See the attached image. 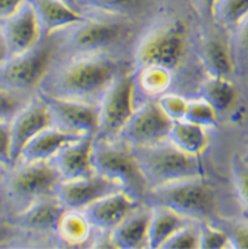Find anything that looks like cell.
I'll return each mask as SVG.
<instances>
[{"label":"cell","instance_id":"cell-1","mask_svg":"<svg viewBox=\"0 0 248 249\" xmlns=\"http://www.w3.org/2000/svg\"><path fill=\"white\" fill-rule=\"evenodd\" d=\"M118 64L106 52L69 56L57 68H51L38 90L49 96L97 104L114 76Z\"/></svg>","mask_w":248,"mask_h":249},{"label":"cell","instance_id":"cell-2","mask_svg":"<svg viewBox=\"0 0 248 249\" xmlns=\"http://www.w3.org/2000/svg\"><path fill=\"white\" fill-rule=\"evenodd\" d=\"M187 52V28L178 18H166L150 25L133 53V72L146 67L177 69Z\"/></svg>","mask_w":248,"mask_h":249},{"label":"cell","instance_id":"cell-3","mask_svg":"<svg viewBox=\"0 0 248 249\" xmlns=\"http://www.w3.org/2000/svg\"><path fill=\"white\" fill-rule=\"evenodd\" d=\"M92 166L95 174L113 180L135 200H143L149 190L146 179L134 157L133 150L121 138L95 135Z\"/></svg>","mask_w":248,"mask_h":249},{"label":"cell","instance_id":"cell-4","mask_svg":"<svg viewBox=\"0 0 248 249\" xmlns=\"http://www.w3.org/2000/svg\"><path fill=\"white\" fill-rule=\"evenodd\" d=\"M61 178L51 160L16 162L8 166L1 182L3 203L18 213L40 197L56 195Z\"/></svg>","mask_w":248,"mask_h":249},{"label":"cell","instance_id":"cell-5","mask_svg":"<svg viewBox=\"0 0 248 249\" xmlns=\"http://www.w3.org/2000/svg\"><path fill=\"white\" fill-rule=\"evenodd\" d=\"M145 204L163 206L190 220H209L216 213V196L202 177L152 187L145 194Z\"/></svg>","mask_w":248,"mask_h":249},{"label":"cell","instance_id":"cell-6","mask_svg":"<svg viewBox=\"0 0 248 249\" xmlns=\"http://www.w3.org/2000/svg\"><path fill=\"white\" fill-rule=\"evenodd\" d=\"M149 188L185 178L203 177L205 170L196 155H191L169 139L159 143L132 147Z\"/></svg>","mask_w":248,"mask_h":249},{"label":"cell","instance_id":"cell-7","mask_svg":"<svg viewBox=\"0 0 248 249\" xmlns=\"http://www.w3.org/2000/svg\"><path fill=\"white\" fill-rule=\"evenodd\" d=\"M125 16L108 15V18H84L68 28L60 31L61 41H56L57 48L68 57L76 54L106 52L130 34V24Z\"/></svg>","mask_w":248,"mask_h":249},{"label":"cell","instance_id":"cell-8","mask_svg":"<svg viewBox=\"0 0 248 249\" xmlns=\"http://www.w3.org/2000/svg\"><path fill=\"white\" fill-rule=\"evenodd\" d=\"M57 44L52 36L41 37L32 48L8 56L0 64V87L28 94L38 90L52 68Z\"/></svg>","mask_w":248,"mask_h":249},{"label":"cell","instance_id":"cell-9","mask_svg":"<svg viewBox=\"0 0 248 249\" xmlns=\"http://www.w3.org/2000/svg\"><path fill=\"white\" fill-rule=\"evenodd\" d=\"M98 107V130L105 137L118 134L128 122L134 109L133 73L119 71L97 102Z\"/></svg>","mask_w":248,"mask_h":249},{"label":"cell","instance_id":"cell-10","mask_svg":"<svg viewBox=\"0 0 248 249\" xmlns=\"http://www.w3.org/2000/svg\"><path fill=\"white\" fill-rule=\"evenodd\" d=\"M172 124L155 101H148L134 109L117 135L130 147H145L169 139Z\"/></svg>","mask_w":248,"mask_h":249},{"label":"cell","instance_id":"cell-11","mask_svg":"<svg viewBox=\"0 0 248 249\" xmlns=\"http://www.w3.org/2000/svg\"><path fill=\"white\" fill-rule=\"evenodd\" d=\"M38 94L47 104L55 127L75 134L95 135L98 130L97 104L49 96L38 90Z\"/></svg>","mask_w":248,"mask_h":249},{"label":"cell","instance_id":"cell-12","mask_svg":"<svg viewBox=\"0 0 248 249\" xmlns=\"http://www.w3.org/2000/svg\"><path fill=\"white\" fill-rule=\"evenodd\" d=\"M11 166L19 159L20 151L29 139L52 124L47 104L38 93L11 120Z\"/></svg>","mask_w":248,"mask_h":249},{"label":"cell","instance_id":"cell-13","mask_svg":"<svg viewBox=\"0 0 248 249\" xmlns=\"http://www.w3.org/2000/svg\"><path fill=\"white\" fill-rule=\"evenodd\" d=\"M115 191H122L117 183L95 173L85 178L61 180L56 190V196L65 210L82 211L93 201Z\"/></svg>","mask_w":248,"mask_h":249},{"label":"cell","instance_id":"cell-14","mask_svg":"<svg viewBox=\"0 0 248 249\" xmlns=\"http://www.w3.org/2000/svg\"><path fill=\"white\" fill-rule=\"evenodd\" d=\"M0 37L7 57L32 48L41 38L35 12L27 0L11 16L0 20Z\"/></svg>","mask_w":248,"mask_h":249},{"label":"cell","instance_id":"cell-15","mask_svg":"<svg viewBox=\"0 0 248 249\" xmlns=\"http://www.w3.org/2000/svg\"><path fill=\"white\" fill-rule=\"evenodd\" d=\"M139 204L141 201L129 196L126 192L115 191L93 201L82 210V213L92 228L102 232H112Z\"/></svg>","mask_w":248,"mask_h":249},{"label":"cell","instance_id":"cell-16","mask_svg":"<svg viewBox=\"0 0 248 249\" xmlns=\"http://www.w3.org/2000/svg\"><path fill=\"white\" fill-rule=\"evenodd\" d=\"M95 135H84L71 141L58 150L52 158L61 180L89 177L95 174L92 166V146Z\"/></svg>","mask_w":248,"mask_h":249},{"label":"cell","instance_id":"cell-17","mask_svg":"<svg viewBox=\"0 0 248 249\" xmlns=\"http://www.w3.org/2000/svg\"><path fill=\"white\" fill-rule=\"evenodd\" d=\"M35 12L41 37L57 34L82 19L81 12L62 0H27Z\"/></svg>","mask_w":248,"mask_h":249},{"label":"cell","instance_id":"cell-18","mask_svg":"<svg viewBox=\"0 0 248 249\" xmlns=\"http://www.w3.org/2000/svg\"><path fill=\"white\" fill-rule=\"evenodd\" d=\"M65 207L56 195L44 196L14 215V225L29 231H56Z\"/></svg>","mask_w":248,"mask_h":249},{"label":"cell","instance_id":"cell-19","mask_svg":"<svg viewBox=\"0 0 248 249\" xmlns=\"http://www.w3.org/2000/svg\"><path fill=\"white\" fill-rule=\"evenodd\" d=\"M84 137L82 134L67 133L62 130L49 126L32 137L20 151L18 162H36V160H51L62 146L71 141Z\"/></svg>","mask_w":248,"mask_h":249},{"label":"cell","instance_id":"cell-20","mask_svg":"<svg viewBox=\"0 0 248 249\" xmlns=\"http://www.w3.org/2000/svg\"><path fill=\"white\" fill-rule=\"evenodd\" d=\"M150 212V206L146 204L143 207L139 204L110 232L115 248L134 249L148 245Z\"/></svg>","mask_w":248,"mask_h":249},{"label":"cell","instance_id":"cell-21","mask_svg":"<svg viewBox=\"0 0 248 249\" xmlns=\"http://www.w3.org/2000/svg\"><path fill=\"white\" fill-rule=\"evenodd\" d=\"M202 62L210 77L229 78L234 72L235 62L231 53V47L219 36L206 38L202 45Z\"/></svg>","mask_w":248,"mask_h":249},{"label":"cell","instance_id":"cell-22","mask_svg":"<svg viewBox=\"0 0 248 249\" xmlns=\"http://www.w3.org/2000/svg\"><path fill=\"white\" fill-rule=\"evenodd\" d=\"M150 220L148 228V248H161L167 237L186 224L185 217L163 206H150Z\"/></svg>","mask_w":248,"mask_h":249},{"label":"cell","instance_id":"cell-23","mask_svg":"<svg viewBox=\"0 0 248 249\" xmlns=\"http://www.w3.org/2000/svg\"><path fill=\"white\" fill-rule=\"evenodd\" d=\"M169 141L182 151L196 157L201 155L207 147V135L205 127L185 120L172 121L169 133Z\"/></svg>","mask_w":248,"mask_h":249},{"label":"cell","instance_id":"cell-24","mask_svg":"<svg viewBox=\"0 0 248 249\" xmlns=\"http://www.w3.org/2000/svg\"><path fill=\"white\" fill-rule=\"evenodd\" d=\"M133 80L134 91L148 98H158L172 85V71L162 67H146L133 72Z\"/></svg>","mask_w":248,"mask_h":249},{"label":"cell","instance_id":"cell-25","mask_svg":"<svg viewBox=\"0 0 248 249\" xmlns=\"http://www.w3.org/2000/svg\"><path fill=\"white\" fill-rule=\"evenodd\" d=\"M201 97L214 107L216 113H223L229 110L236 100V89L226 77H209L202 84Z\"/></svg>","mask_w":248,"mask_h":249},{"label":"cell","instance_id":"cell-26","mask_svg":"<svg viewBox=\"0 0 248 249\" xmlns=\"http://www.w3.org/2000/svg\"><path fill=\"white\" fill-rule=\"evenodd\" d=\"M60 239L71 244H78L89 239L92 225L86 220L85 215L78 210H65L60 216L56 231Z\"/></svg>","mask_w":248,"mask_h":249},{"label":"cell","instance_id":"cell-27","mask_svg":"<svg viewBox=\"0 0 248 249\" xmlns=\"http://www.w3.org/2000/svg\"><path fill=\"white\" fill-rule=\"evenodd\" d=\"M248 14V0H215L211 15L218 23L234 28Z\"/></svg>","mask_w":248,"mask_h":249},{"label":"cell","instance_id":"cell-28","mask_svg":"<svg viewBox=\"0 0 248 249\" xmlns=\"http://www.w3.org/2000/svg\"><path fill=\"white\" fill-rule=\"evenodd\" d=\"M77 8H85L104 15L128 16L137 11L141 0H76Z\"/></svg>","mask_w":248,"mask_h":249},{"label":"cell","instance_id":"cell-29","mask_svg":"<svg viewBox=\"0 0 248 249\" xmlns=\"http://www.w3.org/2000/svg\"><path fill=\"white\" fill-rule=\"evenodd\" d=\"M218 113L215 111L212 106L203 98L187 101V109L183 120L189 121L191 124H199L203 127L215 126L216 124Z\"/></svg>","mask_w":248,"mask_h":249},{"label":"cell","instance_id":"cell-30","mask_svg":"<svg viewBox=\"0 0 248 249\" xmlns=\"http://www.w3.org/2000/svg\"><path fill=\"white\" fill-rule=\"evenodd\" d=\"M31 96L8 90L0 87V121H11L23 107Z\"/></svg>","mask_w":248,"mask_h":249},{"label":"cell","instance_id":"cell-31","mask_svg":"<svg viewBox=\"0 0 248 249\" xmlns=\"http://www.w3.org/2000/svg\"><path fill=\"white\" fill-rule=\"evenodd\" d=\"M199 244V232L192 227L182 225L161 245L162 249H195Z\"/></svg>","mask_w":248,"mask_h":249},{"label":"cell","instance_id":"cell-32","mask_svg":"<svg viewBox=\"0 0 248 249\" xmlns=\"http://www.w3.org/2000/svg\"><path fill=\"white\" fill-rule=\"evenodd\" d=\"M199 232V244L198 248L202 249H220L229 248V235L225 230L212 227L209 223H203Z\"/></svg>","mask_w":248,"mask_h":249},{"label":"cell","instance_id":"cell-33","mask_svg":"<svg viewBox=\"0 0 248 249\" xmlns=\"http://www.w3.org/2000/svg\"><path fill=\"white\" fill-rule=\"evenodd\" d=\"M232 175L239 200L248 210V162L239 155L232 159Z\"/></svg>","mask_w":248,"mask_h":249},{"label":"cell","instance_id":"cell-34","mask_svg":"<svg viewBox=\"0 0 248 249\" xmlns=\"http://www.w3.org/2000/svg\"><path fill=\"white\" fill-rule=\"evenodd\" d=\"M157 104L172 121L183 120L187 109V100L174 93H165L158 97Z\"/></svg>","mask_w":248,"mask_h":249},{"label":"cell","instance_id":"cell-35","mask_svg":"<svg viewBox=\"0 0 248 249\" xmlns=\"http://www.w3.org/2000/svg\"><path fill=\"white\" fill-rule=\"evenodd\" d=\"M234 47L231 48L232 58L235 56H248V14L239 20V23L234 27Z\"/></svg>","mask_w":248,"mask_h":249},{"label":"cell","instance_id":"cell-36","mask_svg":"<svg viewBox=\"0 0 248 249\" xmlns=\"http://www.w3.org/2000/svg\"><path fill=\"white\" fill-rule=\"evenodd\" d=\"M11 121H0V163L11 166Z\"/></svg>","mask_w":248,"mask_h":249},{"label":"cell","instance_id":"cell-37","mask_svg":"<svg viewBox=\"0 0 248 249\" xmlns=\"http://www.w3.org/2000/svg\"><path fill=\"white\" fill-rule=\"evenodd\" d=\"M229 235V248L248 249V227L247 225H234L229 231H226Z\"/></svg>","mask_w":248,"mask_h":249},{"label":"cell","instance_id":"cell-38","mask_svg":"<svg viewBox=\"0 0 248 249\" xmlns=\"http://www.w3.org/2000/svg\"><path fill=\"white\" fill-rule=\"evenodd\" d=\"M24 1L25 0H0V20L11 16Z\"/></svg>","mask_w":248,"mask_h":249},{"label":"cell","instance_id":"cell-39","mask_svg":"<svg viewBox=\"0 0 248 249\" xmlns=\"http://www.w3.org/2000/svg\"><path fill=\"white\" fill-rule=\"evenodd\" d=\"M11 230H12L11 227L3 224V223H0V243H3L4 240H7L10 237Z\"/></svg>","mask_w":248,"mask_h":249},{"label":"cell","instance_id":"cell-40","mask_svg":"<svg viewBox=\"0 0 248 249\" xmlns=\"http://www.w3.org/2000/svg\"><path fill=\"white\" fill-rule=\"evenodd\" d=\"M7 167H8L7 164L0 163V206H1V203H3V195H1V182H3V177H4ZM0 210H1V208H0Z\"/></svg>","mask_w":248,"mask_h":249},{"label":"cell","instance_id":"cell-41","mask_svg":"<svg viewBox=\"0 0 248 249\" xmlns=\"http://www.w3.org/2000/svg\"><path fill=\"white\" fill-rule=\"evenodd\" d=\"M215 0H202V4L205 7L206 12L211 15V10H212V5H214Z\"/></svg>","mask_w":248,"mask_h":249},{"label":"cell","instance_id":"cell-42","mask_svg":"<svg viewBox=\"0 0 248 249\" xmlns=\"http://www.w3.org/2000/svg\"><path fill=\"white\" fill-rule=\"evenodd\" d=\"M5 57H7V52H5L4 44H3V40L0 37V64L4 61Z\"/></svg>","mask_w":248,"mask_h":249},{"label":"cell","instance_id":"cell-43","mask_svg":"<svg viewBox=\"0 0 248 249\" xmlns=\"http://www.w3.org/2000/svg\"><path fill=\"white\" fill-rule=\"evenodd\" d=\"M64 3H67L68 5H71V7H73V8H76V10H78L77 8V4H76V0H62Z\"/></svg>","mask_w":248,"mask_h":249},{"label":"cell","instance_id":"cell-44","mask_svg":"<svg viewBox=\"0 0 248 249\" xmlns=\"http://www.w3.org/2000/svg\"><path fill=\"white\" fill-rule=\"evenodd\" d=\"M246 160H247V162H248V158H246Z\"/></svg>","mask_w":248,"mask_h":249}]
</instances>
